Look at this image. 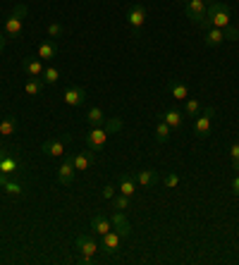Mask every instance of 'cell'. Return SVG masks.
<instances>
[{
  "label": "cell",
  "mask_w": 239,
  "mask_h": 265,
  "mask_svg": "<svg viewBox=\"0 0 239 265\" xmlns=\"http://www.w3.org/2000/svg\"><path fill=\"white\" fill-rule=\"evenodd\" d=\"M232 24V12L223 0H208L206 19L201 24V29H227Z\"/></svg>",
  "instance_id": "6da1fadb"
},
{
  "label": "cell",
  "mask_w": 239,
  "mask_h": 265,
  "mask_svg": "<svg viewBox=\"0 0 239 265\" xmlns=\"http://www.w3.org/2000/svg\"><path fill=\"white\" fill-rule=\"evenodd\" d=\"M29 8L19 3L15 10H12V15L5 19V26H3V34H8L10 39H19V34H22V26H24V17H26Z\"/></svg>",
  "instance_id": "7a4b0ae2"
},
{
  "label": "cell",
  "mask_w": 239,
  "mask_h": 265,
  "mask_svg": "<svg viewBox=\"0 0 239 265\" xmlns=\"http://www.w3.org/2000/svg\"><path fill=\"white\" fill-rule=\"evenodd\" d=\"M215 108H206L201 110L199 115L194 117V134L199 136V139H206L208 134H211V129H213V122H215Z\"/></svg>",
  "instance_id": "3957f363"
},
{
  "label": "cell",
  "mask_w": 239,
  "mask_h": 265,
  "mask_svg": "<svg viewBox=\"0 0 239 265\" xmlns=\"http://www.w3.org/2000/svg\"><path fill=\"white\" fill-rule=\"evenodd\" d=\"M127 24L129 29H132V34L134 36H139L143 29V24H146V8L143 5H139V3H134V5H129L127 10Z\"/></svg>",
  "instance_id": "277c9868"
},
{
  "label": "cell",
  "mask_w": 239,
  "mask_h": 265,
  "mask_svg": "<svg viewBox=\"0 0 239 265\" xmlns=\"http://www.w3.org/2000/svg\"><path fill=\"white\" fill-rule=\"evenodd\" d=\"M206 10H208V0H189L187 8H184V12H187V19H189L191 24L201 26L203 19H206Z\"/></svg>",
  "instance_id": "5b68a950"
},
{
  "label": "cell",
  "mask_w": 239,
  "mask_h": 265,
  "mask_svg": "<svg viewBox=\"0 0 239 265\" xmlns=\"http://www.w3.org/2000/svg\"><path fill=\"white\" fill-rule=\"evenodd\" d=\"M108 127H94L91 132L86 134V143H88V149L94 151V153H101V151L105 149V143H108Z\"/></svg>",
  "instance_id": "8992f818"
},
{
  "label": "cell",
  "mask_w": 239,
  "mask_h": 265,
  "mask_svg": "<svg viewBox=\"0 0 239 265\" xmlns=\"http://www.w3.org/2000/svg\"><path fill=\"white\" fill-rule=\"evenodd\" d=\"M74 249L79 251V256H96L101 251V244L88 234H79V237H74Z\"/></svg>",
  "instance_id": "52a82bcc"
},
{
  "label": "cell",
  "mask_w": 239,
  "mask_h": 265,
  "mask_svg": "<svg viewBox=\"0 0 239 265\" xmlns=\"http://www.w3.org/2000/svg\"><path fill=\"white\" fill-rule=\"evenodd\" d=\"M67 141H72L70 134H65L63 139H48V141H43L41 151H43V153H48V156H53V158H63L65 143H67Z\"/></svg>",
  "instance_id": "ba28073f"
},
{
  "label": "cell",
  "mask_w": 239,
  "mask_h": 265,
  "mask_svg": "<svg viewBox=\"0 0 239 265\" xmlns=\"http://www.w3.org/2000/svg\"><path fill=\"white\" fill-rule=\"evenodd\" d=\"M74 174H77V170H74L72 156L63 158V165L57 167V182H60L63 187H67V184H72V182H74Z\"/></svg>",
  "instance_id": "9c48e42d"
},
{
  "label": "cell",
  "mask_w": 239,
  "mask_h": 265,
  "mask_svg": "<svg viewBox=\"0 0 239 265\" xmlns=\"http://www.w3.org/2000/svg\"><path fill=\"white\" fill-rule=\"evenodd\" d=\"M63 101L72 108H79L81 103L86 101V89H81V86H70L67 91L63 94Z\"/></svg>",
  "instance_id": "30bf717a"
},
{
  "label": "cell",
  "mask_w": 239,
  "mask_h": 265,
  "mask_svg": "<svg viewBox=\"0 0 239 265\" xmlns=\"http://www.w3.org/2000/svg\"><path fill=\"white\" fill-rule=\"evenodd\" d=\"M72 163H74V170H77V172H84V170H88V167L96 163V153L91 149L81 151V153H74V156H72Z\"/></svg>",
  "instance_id": "8fae6325"
},
{
  "label": "cell",
  "mask_w": 239,
  "mask_h": 265,
  "mask_svg": "<svg viewBox=\"0 0 239 265\" xmlns=\"http://www.w3.org/2000/svg\"><path fill=\"white\" fill-rule=\"evenodd\" d=\"M110 222H112V229H115V232H120V237H122V239H127L129 234H132V227H129V222H127V218H125V213H122V211L112 213Z\"/></svg>",
  "instance_id": "7c38bea8"
},
{
  "label": "cell",
  "mask_w": 239,
  "mask_h": 265,
  "mask_svg": "<svg viewBox=\"0 0 239 265\" xmlns=\"http://www.w3.org/2000/svg\"><path fill=\"white\" fill-rule=\"evenodd\" d=\"M120 232H115V229H110L108 234H103L101 237V249L105 251V253H117L120 251Z\"/></svg>",
  "instance_id": "4fadbf2b"
},
{
  "label": "cell",
  "mask_w": 239,
  "mask_h": 265,
  "mask_svg": "<svg viewBox=\"0 0 239 265\" xmlns=\"http://www.w3.org/2000/svg\"><path fill=\"white\" fill-rule=\"evenodd\" d=\"M91 229H94L96 234H108L112 229V222H110V218H105V215H94L91 218Z\"/></svg>",
  "instance_id": "5bb4252c"
},
{
  "label": "cell",
  "mask_w": 239,
  "mask_h": 265,
  "mask_svg": "<svg viewBox=\"0 0 239 265\" xmlns=\"http://www.w3.org/2000/svg\"><path fill=\"white\" fill-rule=\"evenodd\" d=\"M134 180H136V184H139V187H153V184H156V180H158V172L151 170V167H146V170L136 172Z\"/></svg>",
  "instance_id": "9a60e30c"
},
{
  "label": "cell",
  "mask_w": 239,
  "mask_h": 265,
  "mask_svg": "<svg viewBox=\"0 0 239 265\" xmlns=\"http://www.w3.org/2000/svg\"><path fill=\"white\" fill-rule=\"evenodd\" d=\"M160 120H165L167 125H170V129H180L184 122V112H180V110H165L160 115Z\"/></svg>",
  "instance_id": "2e32d148"
},
{
  "label": "cell",
  "mask_w": 239,
  "mask_h": 265,
  "mask_svg": "<svg viewBox=\"0 0 239 265\" xmlns=\"http://www.w3.org/2000/svg\"><path fill=\"white\" fill-rule=\"evenodd\" d=\"M203 41H206V46L215 48V46H220L223 41H227V36H225V29H208L206 36H203Z\"/></svg>",
  "instance_id": "e0dca14e"
},
{
  "label": "cell",
  "mask_w": 239,
  "mask_h": 265,
  "mask_svg": "<svg viewBox=\"0 0 239 265\" xmlns=\"http://www.w3.org/2000/svg\"><path fill=\"white\" fill-rule=\"evenodd\" d=\"M24 72H26V77H43V63L39 57H29V60H24Z\"/></svg>",
  "instance_id": "ac0fdd59"
},
{
  "label": "cell",
  "mask_w": 239,
  "mask_h": 265,
  "mask_svg": "<svg viewBox=\"0 0 239 265\" xmlns=\"http://www.w3.org/2000/svg\"><path fill=\"white\" fill-rule=\"evenodd\" d=\"M170 94H172V98H175V101H187V98H189V89H187V84H184V81H177V79H172V81H170Z\"/></svg>",
  "instance_id": "d6986e66"
},
{
  "label": "cell",
  "mask_w": 239,
  "mask_h": 265,
  "mask_svg": "<svg viewBox=\"0 0 239 265\" xmlns=\"http://www.w3.org/2000/svg\"><path fill=\"white\" fill-rule=\"evenodd\" d=\"M17 125H19V122H17L15 115H5V120H0V136H5V139L12 136V134L17 132Z\"/></svg>",
  "instance_id": "ffe728a7"
},
{
  "label": "cell",
  "mask_w": 239,
  "mask_h": 265,
  "mask_svg": "<svg viewBox=\"0 0 239 265\" xmlns=\"http://www.w3.org/2000/svg\"><path fill=\"white\" fill-rule=\"evenodd\" d=\"M43 86H46V84H43V79H41V77H29V81L24 84V94L32 96V98H36V96L43 91Z\"/></svg>",
  "instance_id": "44dd1931"
},
{
  "label": "cell",
  "mask_w": 239,
  "mask_h": 265,
  "mask_svg": "<svg viewBox=\"0 0 239 265\" xmlns=\"http://www.w3.org/2000/svg\"><path fill=\"white\" fill-rule=\"evenodd\" d=\"M39 57H43V60H53V57H57V43L55 41H43L39 46Z\"/></svg>",
  "instance_id": "7402d4cb"
},
{
  "label": "cell",
  "mask_w": 239,
  "mask_h": 265,
  "mask_svg": "<svg viewBox=\"0 0 239 265\" xmlns=\"http://www.w3.org/2000/svg\"><path fill=\"white\" fill-rule=\"evenodd\" d=\"M120 194L129 196V198L136 194V180L132 177V174H125V177L120 180Z\"/></svg>",
  "instance_id": "603a6c76"
},
{
  "label": "cell",
  "mask_w": 239,
  "mask_h": 265,
  "mask_svg": "<svg viewBox=\"0 0 239 265\" xmlns=\"http://www.w3.org/2000/svg\"><path fill=\"white\" fill-rule=\"evenodd\" d=\"M170 132H172V129H170V125H167L165 120H158V122H156V141H158V143H167V141H170Z\"/></svg>",
  "instance_id": "cb8c5ba5"
},
{
  "label": "cell",
  "mask_w": 239,
  "mask_h": 265,
  "mask_svg": "<svg viewBox=\"0 0 239 265\" xmlns=\"http://www.w3.org/2000/svg\"><path fill=\"white\" fill-rule=\"evenodd\" d=\"M86 120H88V125H91V127H103L105 122H108V120H105V112L101 108H91V110H88Z\"/></svg>",
  "instance_id": "d4e9b609"
},
{
  "label": "cell",
  "mask_w": 239,
  "mask_h": 265,
  "mask_svg": "<svg viewBox=\"0 0 239 265\" xmlns=\"http://www.w3.org/2000/svg\"><path fill=\"white\" fill-rule=\"evenodd\" d=\"M199 112H201L199 98H187V101H184V115L187 117H196Z\"/></svg>",
  "instance_id": "484cf974"
},
{
  "label": "cell",
  "mask_w": 239,
  "mask_h": 265,
  "mask_svg": "<svg viewBox=\"0 0 239 265\" xmlns=\"http://www.w3.org/2000/svg\"><path fill=\"white\" fill-rule=\"evenodd\" d=\"M41 79H43V84H48V86L57 84V79H60V70H57V67H46Z\"/></svg>",
  "instance_id": "4316f807"
},
{
  "label": "cell",
  "mask_w": 239,
  "mask_h": 265,
  "mask_svg": "<svg viewBox=\"0 0 239 265\" xmlns=\"http://www.w3.org/2000/svg\"><path fill=\"white\" fill-rule=\"evenodd\" d=\"M112 208H115V211H127L129 208V196H125V194L112 196Z\"/></svg>",
  "instance_id": "83f0119b"
},
{
  "label": "cell",
  "mask_w": 239,
  "mask_h": 265,
  "mask_svg": "<svg viewBox=\"0 0 239 265\" xmlns=\"http://www.w3.org/2000/svg\"><path fill=\"white\" fill-rule=\"evenodd\" d=\"M17 167H19V163L12 160V158H3V160H0V170L3 172H10V174H12V172H17Z\"/></svg>",
  "instance_id": "f1b7e54d"
},
{
  "label": "cell",
  "mask_w": 239,
  "mask_h": 265,
  "mask_svg": "<svg viewBox=\"0 0 239 265\" xmlns=\"http://www.w3.org/2000/svg\"><path fill=\"white\" fill-rule=\"evenodd\" d=\"M63 34H65L63 24H57V22H50V24H48V36H50V39H60Z\"/></svg>",
  "instance_id": "f546056e"
},
{
  "label": "cell",
  "mask_w": 239,
  "mask_h": 265,
  "mask_svg": "<svg viewBox=\"0 0 239 265\" xmlns=\"http://www.w3.org/2000/svg\"><path fill=\"white\" fill-rule=\"evenodd\" d=\"M230 158H232V167H234V172H239V143L237 141L230 146Z\"/></svg>",
  "instance_id": "4dcf8cb0"
},
{
  "label": "cell",
  "mask_w": 239,
  "mask_h": 265,
  "mask_svg": "<svg viewBox=\"0 0 239 265\" xmlns=\"http://www.w3.org/2000/svg\"><path fill=\"white\" fill-rule=\"evenodd\" d=\"M163 182H165V187H177L180 184V174H175V172H167L165 177H163Z\"/></svg>",
  "instance_id": "1f68e13d"
},
{
  "label": "cell",
  "mask_w": 239,
  "mask_h": 265,
  "mask_svg": "<svg viewBox=\"0 0 239 265\" xmlns=\"http://www.w3.org/2000/svg\"><path fill=\"white\" fill-rule=\"evenodd\" d=\"M225 36H227V41H237L239 39V32H237V26H227V29H225Z\"/></svg>",
  "instance_id": "d6a6232c"
},
{
  "label": "cell",
  "mask_w": 239,
  "mask_h": 265,
  "mask_svg": "<svg viewBox=\"0 0 239 265\" xmlns=\"http://www.w3.org/2000/svg\"><path fill=\"white\" fill-rule=\"evenodd\" d=\"M5 191H10V194H22V187L19 184H15V182H5Z\"/></svg>",
  "instance_id": "836d02e7"
},
{
  "label": "cell",
  "mask_w": 239,
  "mask_h": 265,
  "mask_svg": "<svg viewBox=\"0 0 239 265\" xmlns=\"http://www.w3.org/2000/svg\"><path fill=\"white\" fill-rule=\"evenodd\" d=\"M101 194H103V198H112V196H115V187H112V184H108V187H103V191H101Z\"/></svg>",
  "instance_id": "e575fe53"
},
{
  "label": "cell",
  "mask_w": 239,
  "mask_h": 265,
  "mask_svg": "<svg viewBox=\"0 0 239 265\" xmlns=\"http://www.w3.org/2000/svg\"><path fill=\"white\" fill-rule=\"evenodd\" d=\"M79 263H81V265H94L96 258H94V256H79Z\"/></svg>",
  "instance_id": "d590c367"
},
{
  "label": "cell",
  "mask_w": 239,
  "mask_h": 265,
  "mask_svg": "<svg viewBox=\"0 0 239 265\" xmlns=\"http://www.w3.org/2000/svg\"><path fill=\"white\" fill-rule=\"evenodd\" d=\"M232 191H234V194L239 196V174L234 177V180H232Z\"/></svg>",
  "instance_id": "8d00e7d4"
},
{
  "label": "cell",
  "mask_w": 239,
  "mask_h": 265,
  "mask_svg": "<svg viewBox=\"0 0 239 265\" xmlns=\"http://www.w3.org/2000/svg\"><path fill=\"white\" fill-rule=\"evenodd\" d=\"M5 48V34H0V50Z\"/></svg>",
  "instance_id": "74e56055"
}]
</instances>
